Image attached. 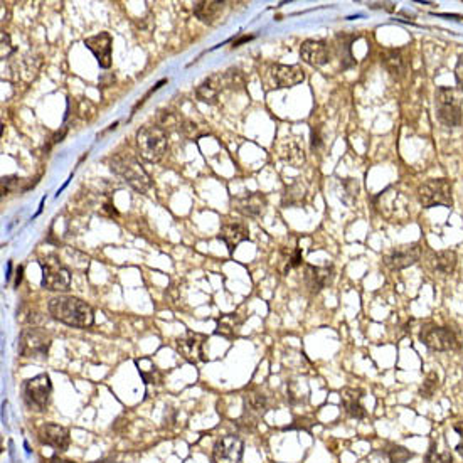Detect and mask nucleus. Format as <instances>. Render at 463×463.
<instances>
[{"mask_svg": "<svg viewBox=\"0 0 463 463\" xmlns=\"http://www.w3.org/2000/svg\"><path fill=\"white\" fill-rule=\"evenodd\" d=\"M47 310L52 319L59 320L61 324L69 325V327L86 328L91 327L95 322V311L91 307L76 297L59 295L51 298Z\"/></svg>", "mask_w": 463, "mask_h": 463, "instance_id": "nucleus-1", "label": "nucleus"}, {"mask_svg": "<svg viewBox=\"0 0 463 463\" xmlns=\"http://www.w3.org/2000/svg\"><path fill=\"white\" fill-rule=\"evenodd\" d=\"M374 206L377 212L391 224H404L411 217V204L401 190L387 187L374 198Z\"/></svg>", "mask_w": 463, "mask_h": 463, "instance_id": "nucleus-2", "label": "nucleus"}, {"mask_svg": "<svg viewBox=\"0 0 463 463\" xmlns=\"http://www.w3.org/2000/svg\"><path fill=\"white\" fill-rule=\"evenodd\" d=\"M110 168L117 176L122 177L125 182H128L133 189L139 193H145L150 187V179L144 171V167L137 162V159L132 154L118 152L110 159Z\"/></svg>", "mask_w": 463, "mask_h": 463, "instance_id": "nucleus-3", "label": "nucleus"}, {"mask_svg": "<svg viewBox=\"0 0 463 463\" xmlns=\"http://www.w3.org/2000/svg\"><path fill=\"white\" fill-rule=\"evenodd\" d=\"M436 117L445 127H458L462 123V95L455 88L440 86L435 93Z\"/></svg>", "mask_w": 463, "mask_h": 463, "instance_id": "nucleus-4", "label": "nucleus"}, {"mask_svg": "<svg viewBox=\"0 0 463 463\" xmlns=\"http://www.w3.org/2000/svg\"><path fill=\"white\" fill-rule=\"evenodd\" d=\"M137 147L147 162H159L167 152V133L160 127H144L137 133Z\"/></svg>", "mask_w": 463, "mask_h": 463, "instance_id": "nucleus-5", "label": "nucleus"}, {"mask_svg": "<svg viewBox=\"0 0 463 463\" xmlns=\"http://www.w3.org/2000/svg\"><path fill=\"white\" fill-rule=\"evenodd\" d=\"M418 201L423 207L430 209L436 206L452 207V184L447 179H430L421 184L416 190Z\"/></svg>", "mask_w": 463, "mask_h": 463, "instance_id": "nucleus-6", "label": "nucleus"}, {"mask_svg": "<svg viewBox=\"0 0 463 463\" xmlns=\"http://www.w3.org/2000/svg\"><path fill=\"white\" fill-rule=\"evenodd\" d=\"M52 339L46 331L39 327H29L21 332L19 353L22 358L46 359L51 349Z\"/></svg>", "mask_w": 463, "mask_h": 463, "instance_id": "nucleus-7", "label": "nucleus"}, {"mask_svg": "<svg viewBox=\"0 0 463 463\" xmlns=\"http://www.w3.org/2000/svg\"><path fill=\"white\" fill-rule=\"evenodd\" d=\"M42 282L41 285L51 292H66L71 285L69 270L62 265L57 256H47L41 261Z\"/></svg>", "mask_w": 463, "mask_h": 463, "instance_id": "nucleus-8", "label": "nucleus"}, {"mask_svg": "<svg viewBox=\"0 0 463 463\" xmlns=\"http://www.w3.org/2000/svg\"><path fill=\"white\" fill-rule=\"evenodd\" d=\"M420 341L433 353H448L458 345L455 332L442 325H425L420 332Z\"/></svg>", "mask_w": 463, "mask_h": 463, "instance_id": "nucleus-9", "label": "nucleus"}, {"mask_svg": "<svg viewBox=\"0 0 463 463\" xmlns=\"http://www.w3.org/2000/svg\"><path fill=\"white\" fill-rule=\"evenodd\" d=\"M52 384L47 374H39L24 384V399L34 411H44L51 399Z\"/></svg>", "mask_w": 463, "mask_h": 463, "instance_id": "nucleus-10", "label": "nucleus"}, {"mask_svg": "<svg viewBox=\"0 0 463 463\" xmlns=\"http://www.w3.org/2000/svg\"><path fill=\"white\" fill-rule=\"evenodd\" d=\"M244 443L238 435H226L219 438L212 448L215 463H239L243 458Z\"/></svg>", "mask_w": 463, "mask_h": 463, "instance_id": "nucleus-11", "label": "nucleus"}, {"mask_svg": "<svg viewBox=\"0 0 463 463\" xmlns=\"http://www.w3.org/2000/svg\"><path fill=\"white\" fill-rule=\"evenodd\" d=\"M204 344H206V337L201 336V333L187 332L176 341V349L187 362L198 364L206 360Z\"/></svg>", "mask_w": 463, "mask_h": 463, "instance_id": "nucleus-12", "label": "nucleus"}, {"mask_svg": "<svg viewBox=\"0 0 463 463\" xmlns=\"http://www.w3.org/2000/svg\"><path fill=\"white\" fill-rule=\"evenodd\" d=\"M421 258V244L411 243L403 244V246L394 248L393 251L387 253L384 258V263L391 270H404L409 266L416 265Z\"/></svg>", "mask_w": 463, "mask_h": 463, "instance_id": "nucleus-13", "label": "nucleus"}, {"mask_svg": "<svg viewBox=\"0 0 463 463\" xmlns=\"http://www.w3.org/2000/svg\"><path fill=\"white\" fill-rule=\"evenodd\" d=\"M268 396H265L261 391H249L244 396V411L239 423H246L248 426H255L256 421L268 411Z\"/></svg>", "mask_w": 463, "mask_h": 463, "instance_id": "nucleus-14", "label": "nucleus"}, {"mask_svg": "<svg viewBox=\"0 0 463 463\" xmlns=\"http://www.w3.org/2000/svg\"><path fill=\"white\" fill-rule=\"evenodd\" d=\"M38 436L39 442L55 448L56 452H66L69 447V431L61 425H55V423L42 425L41 428H39Z\"/></svg>", "mask_w": 463, "mask_h": 463, "instance_id": "nucleus-15", "label": "nucleus"}, {"mask_svg": "<svg viewBox=\"0 0 463 463\" xmlns=\"http://www.w3.org/2000/svg\"><path fill=\"white\" fill-rule=\"evenodd\" d=\"M300 57L307 64L319 68V66L327 64L331 61V47L325 41L309 39L300 46Z\"/></svg>", "mask_w": 463, "mask_h": 463, "instance_id": "nucleus-16", "label": "nucleus"}, {"mask_svg": "<svg viewBox=\"0 0 463 463\" xmlns=\"http://www.w3.org/2000/svg\"><path fill=\"white\" fill-rule=\"evenodd\" d=\"M333 277H336V273H333L332 266H305V285L314 293H319L324 288H327L333 282Z\"/></svg>", "mask_w": 463, "mask_h": 463, "instance_id": "nucleus-17", "label": "nucleus"}, {"mask_svg": "<svg viewBox=\"0 0 463 463\" xmlns=\"http://www.w3.org/2000/svg\"><path fill=\"white\" fill-rule=\"evenodd\" d=\"M362 389L359 387H344L341 391V403L347 416L354 420H364L367 416L366 408L362 404Z\"/></svg>", "mask_w": 463, "mask_h": 463, "instance_id": "nucleus-18", "label": "nucleus"}, {"mask_svg": "<svg viewBox=\"0 0 463 463\" xmlns=\"http://www.w3.org/2000/svg\"><path fill=\"white\" fill-rule=\"evenodd\" d=\"M84 44L96 56L98 64L108 69L111 66V35L108 33H100L84 39Z\"/></svg>", "mask_w": 463, "mask_h": 463, "instance_id": "nucleus-19", "label": "nucleus"}, {"mask_svg": "<svg viewBox=\"0 0 463 463\" xmlns=\"http://www.w3.org/2000/svg\"><path fill=\"white\" fill-rule=\"evenodd\" d=\"M271 76H273L277 88H293L304 81L305 71L297 64H275L271 69Z\"/></svg>", "mask_w": 463, "mask_h": 463, "instance_id": "nucleus-20", "label": "nucleus"}, {"mask_svg": "<svg viewBox=\"0 0 463 463\" xmlns=\"http://www.w3.org/2000/svg\"><path fill=\"white\" fill-rule=\"evenodd\" d=\"M219 238L226 243L229 251H234V248L239 243L246 241L248 239V226L243 221L238 219H226L222 222Z\"/></svg>", "mask_w": 463, "mask_h": 463, "instance_id": "nucleus-21", "label": "nucleus"}, {"mask_svg": "<svg viewBox=\"0 0 463 463\" xmlns=\"http://www.w3.org/2000/svg\"><path fill=\"white\" fill-rule=\"evenodd\" d=\"M222 88H224V78H222V74H212L206 81L199 84L198 90H195V95H198L202 103L216 105L217 100H219Z\"/></svg>", "mask_w": 463, "mask_h": 463, "instance_id": "nucleus-22", "label": "nucleus"}, {"mask_svg": "<svg viewBox=\"0 0 463 463\" xmlns=\"http://www.w3.org/2000/svg\"><path fill=\"white\" fill-rule=\"evenodd\" d=\"M382 62L386 69L396 79H401L408 71V59L404 57L401 49H384L382 52Z\"/></svg>", "mask_w": 463, "mask_h": 463, "instance_id": "nucleus-23", "label": "nucleus"}, {"mask_svg": "<svg viewBox=\"0 0 463 463\" xmlns=\"http://www.w3.org/2000/svg\"><path fill=\"white\" fill-rule=\"evenodd\" d=\"M236 209L248 217H258L265 212L266 199L260 193H253L236 201Z\"/></svg>", "mask_w": 463, "mask_h": 463, "instance_id": "nucleus-24", "label": "nucleus"}, {"mask_svg": "<svg viewBox=\"0 0 463 463\" xmlns=\"http://www.w3.org/2000/svg\"><path fill=\"white\" fill-rule=\"evenodd\" d=\"M358 39L359 35L345 34V33H342L336 38V51L341 59L342 69H349L355 64V59L353 56V42L358 41Z\"/></svg>", "mask_w": 463, "mask_h": 463, "instance_id": "nucleus-25", "label": "nucleus"}, {"mask_svg": "<svg viewBox=\"0 0 463 463\" xmlns=\"http://www.w3.org/2000/svg\"><path fill=\"white\" fill-rule=\"evenodd\" d=\"M224 2H215V0H204V2L194 4V14L198 19H201L204 24H212L221 16L222 8H224Z\"/></svg>", "mask_w": 463, "mask_h": 463, "instance_id": "nucleus-26", "label": "nucleus"}, {"mask_svg": "<svg viewBox=\"0 0 463 463\" xmlns=\"http://www.w3.org/2000/svg\"><path fill=\"white\" fill-rule=\"evenodd\" d=\"M243 325V319L239 317L238 314H226L221 315L217 319V325H216V333L221 337H226V339H233L241 331Z\"/></svg>", "mask_w": 463, "mask_h": 463, "instance_id": "nucleus-27", "label": "nucleus"}, {"mask_svg": "<svg viewBox=\"0 0 463 463\" xmlns=\"http://www.w3.org/2000/svg\"><path fill=\"white\" fill-rule=\"evenodd\" d=\"M280 155L285 162H288L293 167H300L302 164L305 162V154L304 147H302L295 140H287L283 142V145L280 147Z\"/></svg>", "mask_w": 463, "mask_h": 463, "instance_id": "nucleus-28", "label": "nucleus"}, {"mask_svg": "<svg viewBox=\"0 0 463 463\" xmlns=\"http://www.w3.org/2000/svg\"><path fill=\"white\" fill-rule=\"evenodd\" d=\"M433 268L443 275H452L457 268V253L453 249H443L433 255Z\"/></svg>", "mask_w": 463, "mask_h": 463, "instance_id": "nucleus-29", "label": "nucleus"}, {"mask_svg": "<svg viewBox=\"0 0 463 463\" xmlns=\"http://www.w3.org/2000/svg\"><path fill=\"white\" fill-rule=\"evenodd\" d=\"M305 198H307V187L302 184L300 181L293 182L292 185H288L287 189H285L283 206L285 207L300 206V204H304Z\"/></svg>", "mask_w": 463, "mask_h": 463, "instance_id": "nucleus-30", "label": "nucleus"}, {"mask_svg": "<svg viewBox=\"0 0 463 463\" xmlns=\"http://www.w3.org/2000/svg\"><path fill=\"white\" fill-rule=\"evenodd\" d=\"M381 455L386 458L387 463H406L415 457V453L409 452L406 447L403 445H389V447L381 450Z\"/></svg>", "mask_w": 463, "mask_h": 463, "instance_id": "nucleus-31", "label": "nucleus"}, {"mask_svg": "<svg viewBox=\"0 0 463 463\" xmlns=\"http://www.w3.org/2000/svg\"><path fill=\"white\" fill-rule=\"evenodd\" d=\"M438 387H440L438 374L428 372V374H426L425 381H423V384L420 386V391H418V394H420L423 399H431L435 396L436 391H438Z\"/></svg>", "mask_w": 463, "mask_h": 463, "instance_id": "nucleus-32", "label": "nucleus"}, {"mask_svg": "<svg viewBox=\"0 0 463 463\" xmlns=\"http://www.w3.org/2000/svg\"><path fill=\"white\" fill-rule=\"evenodd\" d=\"M157 127L162 128V130L171 132V130H177V128L182 127L179 117L172 111H160L159 113V125Z\"/></svg>", "mask_w": 463, "mask_h": 463, "instance_id": "nucleus-33", "label": "nucleus"}, {"mask_svg": "<svg viewBox=\"0 0 463 463\" xmlns=\"http://www.w3.org/2000/svg\"><path fill=\"white\" fill-rule=\"evenodd\" d=\"M425 463H453V457L447 450H445V452H438V450H436V443H433L430 447L428 453H426Z\"/></svg>", "mask_w": 463, "mask_h": 463, "instance_id": "nucleus-34", "label": "nucleus"}, {"mask_svg": "<svg viewBox=\"0 0 463 463\" xmlns=\"http://www.w3.org/2000/svg\"><path fill=\"white\" fill-rule=\"evenodd\" d=\"M137 366H139V372H140L142 379L145 381V384H155V382L160 379L159 369L155 367L152 362H149V367L147 369L144 366H140V364H137Z\"/></svg>", "mask_w": 463, "mask_h": 463, "instance_id": "nucleus-35", "label": "nucleus"}, {"mask_svg": "<svg viewBox=\"0 0 463 463\" xmlns=\"http://www.w3.org/2000/svg\"><path fill=\"white\" fill-rule=\"evenodd\" d=\"M222 78H224V86L233 88V90L236 86H243L244 83V78L239 69H228L224 74H222Z\"/></svg>", "mask_w": 463, "mask_h": 463, "instance_id": "nucleus-36", "label": "nucleus"}, {"mask_svg": "<svg viewBox=\"0 0 463 463\" xmlns=\"http://www.w3.org/2000/svg\"><path fill=\"white\" fill-rule=\"evenodd\" d=\"M21 182L22 179H19V177H4L2 179V193L4 194H7V193H11V190H16L17 187L21 185Z\"/></svg>", "mask_w": 463, "mask_h": 463, "instance_id": "nucleus-37", "label": "nucleus"}, {"mask_svg": "<svg viewBox=\"0 0 463 463\" xmlns=\"http://www.w3.org/2000/svg\"><path fill=\"white\" fill-rule=\"evenodd\" d=\"M455 79H457L458 88L463 91V55L458 56V61L455 66Z\"/></svg>", "mask_w": 463, "mask_h": 463, "instance_id": "nucleus-38", "label": "nucleus"}, {"mask_svg": "<svg viewBox=\"0 0 463 463\" xmlns=\"http://www.w3.org/2000/svg\"><path fill=\"white\" fill-rule=\"evenodd\" d=\"M453 431H457V433L460 435V443H458L457 447H455V452L460 457H463V421L453 423Z\"/></svg>", "mask_w": 463, "mask_h": 463, "instance_id": "nucleus-39", "label": "nucleus"}, {"mask_svg": "<svg viewBox=\"0 0 463 463\" xmlns=\"http://www.w3.org/2000/svg\"><path fill=\"white\" fill-rule=\"evenodd\" d=\"M322 145V137H320V128L311 127V150H317Z\"/></svg>", "mask_w": 463, "mask_h": 463, "instance_id": "nucleus-40", "label": "nucleus"}, {"mask_svg": "<svg viewBox=\"0 0 463 463\" xmlns=\"http://www.w3.org/2000/svg\"><path fill=\"white\" fill-rule=\"evenodd\" d=\"M300 265H302V251L300 249H295V251L292 253L290 260H288V270L295 268V266H300Z\"/></svg>", "mask_w": 463, "mask_h": 463, "instance_id": "nucleus-41", "label": "nucleus"}, {"mask_svg": "<svg viewBox=\"0 0 463 463\" xmlns=\"http://www.w3.org/2000/svg\"><path fill=\"white\" fill-rule=\"evenodd\" d=\"M12 52V47H11V39H8V35L6 33H2V57L6 59L8 57V55Z\"/></svg>", "mask_w": 463, "mask_h": 463, "instance_id": "nucleus-42", "label": "nucleus"}, {"mask_svg": "<svg viewBox=\"0 0 463 463\" xmlns=\"http://www.w3.org/2000/svg\"><path fill=\"white\" fill-rule=\"evenodd\" d=\"M251 39H253V35H243V38H239L238 41H234V42H233V46H234V47H238L239 44H243V42H248V41H251Z\"/></svg>", "mask_w": 463, "mask_h": 463, "instance_id": "nucleus-43", "label": "nucleus"}, {"mask_svg": "<svg viewBox=\"0 0 463 463\" xmlns=\"http://www.w3.org/2000/svg\"><path fill=\"white\" fill-rule=\"evenodd\" d=\"M49 463H76V462H71V460H64V458H59V457H52L51 462Z\"/></svg>", "mask_w": 463, "mask_h": 463, "instance_id": "nucleus-44", "label": "nucleus"}, {"mask_svg": "<svg viewBox=\"0 0 463 463\" xmlns=\"http://www.w3.org/2000/svg\"><path fill=\"white\" fill-rule=\"evenodd\" d=\"M22 282V266H19V268H17V278H16V287H19Z\"/></svg>", "mask_w": 463, "mask_h": 463, "instance_id": "nucleus-45", "label": "nucleus"}, {"mask_svg": "<svg viewBox=\"0 0 463 463\" xmlns=\"http://www.w3.org/2000/svg\"><path fill=\"white\" fill-rule=\"evenodd\" d=\"M95 463H115V460H111V458H103V460L95 462Z\"/></svg>", "mask_w": 463, "mask_h": 463, "instance_id": "nucleus-46", "label": "nucleus"}]
</instances>
